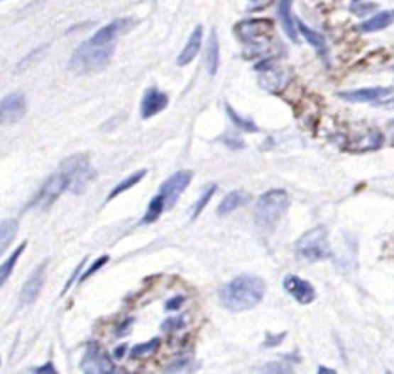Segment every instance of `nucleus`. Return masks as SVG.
I'll list each match as a JSON object with an SVG mask.
<instances>
[{"label": "nucleus", "instance_id": "1", "mask_svg": "<svg viewBox=\"0 0 394 374\" xmlns=\"http://www.w3.org/2000/svg\"><path fill=\"white\" fill-rule=\"evenodd\" d=\"M131 27V20L120 18L97 30L88 41L79 45L70 59V68L77 74H93L109 64L114 52V41Z\"/></svg>", "mask_w": 394, "mask_h": 374}, {"label": "nucleus", "instance_id": "2", "mask_svg": "<svg viewBox=\"0 0 394 374\" xmlns=\"http://www.w3.org/2000/svg\"><path fill=\"white\" fill-rule=\"evenodd\" d=\"M266 293V283L263 278L252 275H241L230 280L219 289V301L232 312L250 310L263 300Z\"/></svg>", "mask_w": 394, "mask_h": 374}, {"label": "nucleus", "instance_id": "3", "mask_svg": "<svg viewBox=\"0 0 394 374\" xmlns=\"http://www.w3.org/2000/svg\"><path fill=\"white\" fill-rule=\"evenodd\" d=\"M191 178H193V173L186 171V169H184V171H177L175 175L170 176V178L161 186L155 198L150 202L148 210H146V214L143 216L141 223H153V221H157L161 217V214L165 212L166 209H172L177 203V200L180 198V195L186 191V187L191 183Z\"/></svg>", "mask_w": 394, "mask_h": 374}, {"label": "nucleus", "instance_id": "4", "mask_svg": "<svg viewBox=\"0 0 394 374\" xmlns=\"http://www.w3.org/2000/svg\"><path fill=\"white\" fill-rule=\"evenodd\" d=\"M289 207V195L284 189L264 193L256 203V223L263 230H273Z\"/></svg>", "mask_w": 394, "mask_h": 374}, {"label": "nucleus", "instance_id": "5", "mask_svg": "<svg viewBox=\"0 0 394 374\" xmlns=\"http://www.w3.org/2000/svg\"><path fill=\"white\" fill-rule=\"evenodd\" d=\"M59 171L65 175L66 183H68V191L75 193V195H81L97 176V171L93 169L89 157L84 154H77L65 159Z\"/></svg>", "mask_w": 394, "mask_h": 374}, {"label": "nucleus", "instance_id": "6", "mask_svg": "<svg viewBox=\"0 0 394 374\" xmlns=\"http://www.w3.org/2000/svg\"><path fill=\"white\" fill-rule=\"evenodd\" d=\"M300 259L309 262L325 261L330 257V242L325 227H314L302 235L295 244Z\"/></svg>", "mask_w": 394, "mask_h": 374}, {"label": "nucleus", "instance_id": "7", "mask_svg": "<svg viewBox=\"0 0 394 374\" xmlns=\"http://www.w3.org/2000/svg\"><path fill=\"white\" fill-rule=\"evenodd\" d=\"M81 367L84 370V374H121L114 367V363L111 362L109 356L104 353V349L99 348L97 344L88 346Z\"/></svg>", "mask_w": 394, "mask_h": 374}, {"label": "nucleus", "instance_id": "8", "mask_svg": "<svg viewBox=\"0 0 394 374\" xmlns=\"http://www.w3.org/2000/svg\"><path fill=\"white\" fill-rule=\"evenodd\" d=\"M66 189H68V183H66L65 175H62L61 171L55 173V175H52L50 178L45 182V186L41 187V191L34 196V200L29 203V207H33V209H47V207H50Z\"/></svg>", "mask_w": 394, "mask_h": 374}, {"label": "nucleus", "instance_id": "9", "mask_svg": "<svg viewBox=\"0 0 394 374\" xmlns=\"http://www.w3.org/2000/svg\"><path fill=\"white\" fill-rule=\"evenodd\" d=\"M27 113L23 93H9L0 100V125H11L22 120Z\"/></svg>", "mask_w": 394, "mask_h": 374}, {"label": "nucleus", "instance_id": "10", "mask_svg": "<svg viewBox=\"0 0 394 374\" xmlns=\"http://www.w3.org/2000/svg\"><path fill=\"white\" fill-rule=\"evenodd\" d=\"M271 29H273V26H271L270 20H246V22H241L236 27V33L246 43H259V41H264L270 36Z\"/></svg>", "mask_w": 394, "mask_h": 374}, {"label": "nucleus", "instance_id": "11", "mask_svg": "<svg viewBox=\"0 0 394 374\" xmlns=\"http://www.w3.org/2000/svg\"><path fill=\"white\" fill-rule=\"evenodd\" d=\"M284 289L291 298H295L300 305H309L316 300V289L310 282L300 278L296 275H288L284 278Z\"/></svg>", "mask_w": 394, "mask_h": 374}, {"label": "nucleus", "instance_id": "12", "mask_svg": "<svg viewBox=\"0 0 394 374\" xmlns=\"http://www.w3.org/2000/svg\"><path fill=\"white\" fill-rule=\"evenodd\" d=\"M393 88H385V86H376V88H362V89H354V91H344L339 93V96L343 100L355 103H364V102H378V100L385 98L393 93Z\"/></svg>", "mask_w": 394, "mask_h": 374}, {"label": "nucleus", "instance_id": "13", "mask_svg": "<svg viewBox=\"0 0 394 374\" xmlns=\"http://www.w3.org/2000/svg\"><path fill=\"white\" fill-rule=\"evenodd\" d=\"M45 271H47V262H43V264H40L36 269H34V273L29 276L26 285H23L22 296H20V303L31 305L36 301V298L40 296L41 289H43Z\"/></svg>", "mask_w": 394, "mask_h": 374}, {"label": "nucleus", "instance_id": "14", "mask_svg": "<svg viewBox=\"0 0 394 374\" xmlns=\"http://www.w3.org/2000/svg\"><path fill=\"white\" fill-rule=\"evenodd\" d=\"M166 106H168V95L155 88H150L141 100V118L148 120L165 110Z\"/></svg>", "mask_w": 394, "mask_h": 374}, {"label": "nucleus", "instance_id": "15", "mask_svg": "<svg viewBox=\"0 0 394 374\" xmlns=\"http://www.w3.org/2000/svg\"><path fill=\"white\" fill-rule=\"evenodd\" d=\"M202 38H204V29H202V26H197L193 33H191L186 47L182 48V52H180L179 57H177L179 67H186V64H190V62L197 57L202 48Z\"/></svg>", "mask_w": 394, "mask_h": 374}, {"label": "nucleus", "instance_id": "16", "mask_svg": "<svg viewBox=\"0 0 394 374\" xmlns=\"http://www.w3.org/2000/svg\"><path fill=\"white\" fill-rule=\"evenodd\" d=\"M394 23V9H385V11H380L376 15H373L371 18H368L366 22H362L359 26L361 33H378V30L387 29L389 26Z\"/></svg>", "mask_w": 394, "mask_h": 374}, {"label": "nucleus", "instance_id": "17", "mask_svg": "<svg viewBox=\"0 0 394 374\" xmlns=\"http://www.w3.org/2000/svg\"><path fill=\"white\" fill-rule=\"evenodd\" d=\"M205 67L209 75H216L219 68V41L216 30H211V36L207 41V54H205Z\"/></svg>", "mask_w": 394, "mask_h": 374}, {"label": "nucleus", "instance_id": "18", "mask_svg": "<svg viewBox=\"0 0 394 374\" xmlns=\"http://www.w3.org/2000/svg\"><path fill=\"white\" fill-rule=\"evenodd\" d=\"M278 16H280V22L285 34H288L291 40H296L295 18H292V0H278Z\"/></svg>", "mask_w": 394, "mask_h": 374}, {"label": "nucleus", "instance_id": "19", "mask_svg": "<svg viewBox=\"0 0 394 374\" xmlns=\"http://www.w3.org/2000/svg\"><path fill=\"white\" fill-rule=\"evenodd\" d=\"M248 196L243 191H232L221 200V203L218 205V216H226V214L234 212L236 209H239L241 205H245Z\"/></svg>", "mask_w": 394, "mask_h": 374}, {"label": "nucleus", "instance_id": "20", "mask_svg": "<svg viewBox=\"0 0 394 374\" xmlns=\"http://www.w3.org/2000/svg\"><path fill=\"white\" fill-rule=\"evenodd\" d=\"M296 26H298L300 34H302V36L307 40V43L312 45V47L319 52V55H325L327 54L325 38H323L322 34L316 33V30H312V29H309V27H307L303 22H300V20H296Z\"/></svg>", "mask_w": 394, "mask_h": 374}, {"label": "nucleus", "instance_id": "21", "mask_svg": "<svg viewBox=\"0 0 394 374\" xmlns=\"http://www.w3.org/2000/svg\"><path fill=\"white\" fill-rule=\"evenodd\" d=\"M16 232H18V221L16 220H6L0 223V255L9 248Z\"/></svg>", "mask_w": 394, "mask_h": 374}, {"label": "nucleus", "instance_id": "22", "mask_svg": "<svg viewBox=\"0 0 394 374\" xmlns=\"http://www.w3.org/2000/svg\"><path fill=\"white\" fill-rule=\"evenodd\" d=\"M26 246H27V242H22V244H20L18 248H16L15 251H13L11 257H9L6 262H2V266H0V287L4 285V283L8 282L9 276H11L13 269H15L16 262H18L20 255L23 254V249H26Z\"/></svg>", "mask_w": 394, "mask_h": 374}, {"label": "nucleus", "instance_id": "23", "mask_svg": "<svg viewBox=\"0 0 394 374\" xmlns=\"http://www.w3.org/2000/svg\"><path fill=\"white\" fill-rule=\"evenodd\" d=\"M146 175V169H139V171H136V173H132L131 176H127L125 180H121L120 183H118L116 187H114L113 191L109 193V196H107V200H113V198H116L118 195H121V193H125L127 189H131V187H134L136 183L138 182H141V178L143 176Z\"/></svg>", "mask_w": 394, "mask_h": 374}, {"label": "nucleus", "instance_id": "24", "mask_svg": "<svg viewBox=\"0 0 394 374\" xmlns=\"http://www.w3.org/2000/svg\"><path fill=\"white\" fill-rule=\"evenodd\" d=\"M214 193H216L214 183H211L209 187H205L204 193H202V196L197 200V203H195V207H193V214H191V217H193V220H197V217L200 216V212L205 209V205L211 202V198H212V195H214Z\"/></svg>", "mask_w": 394, "mask_h": 374}, {"label": "nucleus", "instance_id": "25", "mask_svg": "<svg viewBox=\"0 0 394 374\" xmlns=\"http://www.w3.org/2000/svg\"><path fill=\"white\" fill-rule=\"evenodd\" d=\"M159 344H161L159 339H152V341L145 342V344L134 346V348L131 349V356L132 358H143V356H146V355H152V353L157 351Z\"/></svg>", "mask_w": 394, "mask_h": 374}, {"label": "nucleus", "instance_id": "26", "mask_svg": "<svg viewBox=\"0 0 394 374\" xmlns=\"http://www.w3.org/2000/svg\"><path fill=\"white\" fill-rule=\"evenodd\" d=\"M226 113H229L230 120H232V123L236 125V127H239L241 130H246V132H257V125L253 123L252 120H245V118H241L230 106H226Z\"/></svg>", "mask_w": 394, "mask_h": 374}, {"label": "nucleus", "instance_id": "27", "mask_svg": "<svg viewBox=\"0 0 394 374\" xmlns=\"http://www.w3.org/2000/svg\"><path fill=\"white\" fill-rule=\"evenodd\" d=\"M259 374H295V369L288 362H270L261 367Z\"/></svg>", "mask_w": 394, "mask_h": 374}, {"label": "nucleus", "instance_id": "28", "mask_svg": "<svg viewBox=\"0 0 394 374\" xmlns=\"http://www.w3.org/2000/svg\"><path fill=\"white\" fill-rule=\"evenodd\" d=\"M193 370V363L190 358H179L168 367V374H186Z\"/></svg>", "mask_w": 394, "mask_h": 374}, {"label": "nucleus", "instance_id": "29", "mask_svg": "<svg viewBox=\"0 0 394 374\" xmlns=\"http://www.w3.org/2000/svg\"><path fill=\"white\" fill-rule=\"evenodd\" d=\"M107 261H109V257H107V255H104V257L97 259V261H95V264H93V266H92V268H89V269H88V271H86V273H84V275H82L81 282H84V280H86V278H89V276H92V275H93V273H97V271H99V269H100V268H102V266H104V264H106V262H107Z\"/></svg>", "mask_w": 394, "mask_h": 374}, {"label": "nucleus", "instance_id": "30", "mask_svg": "<svg viewBox=\"0 0 394 374\" xmlns=\"http://www.w3.org/2000/svg\"><path fill=\"white\" fill-rule=\"evenodd\" d=\"M33 373L34 374H59L58 370H55L54 363H52V362H47V363H45V366L36 367V369H34Z\"/></svg>", "mask_w": 394, "mask_h": 374}, {"label": "nucleus", "instance_id": "31", "mask_svg": "<svg viewBox=\"0 0 394 374\" xmlns=\"http://www.w3.org/2000/svg\"><path fill=\"white\" fill-rule=\"evenodd\" d=\"M378 107H383V109H394V95L393 96H385V98L378 100V102H375Z\"/></svg>", "mask_w": 394, "mask_h": 374}, {"label": "nucleus", "instance_id": "32", "mask_svg": "<svg viewBox=\"0 0 394 374\" xmlns=\"http://www.w3.org/2000/svg\"><path fill=\"white\" fill-rule=\"evenodd\" d=\"M284 337H285L284 334L278 335V337H271V334H268L266 342H264V346H266V348H270V346H277L278 342H282V339H284Z\"/></svg>", "mask_w": 394, "mask_h": 374}, {"label": "nucleus", "instance_id": "33", "mask_svg": "<svg viewBox=\"0 0 394 374\" xmlns=\"http://www.w3.org/2000/svg\"><path fill=\"white\" fill-rule=\"evenodd\" d=\"M376 6L375 4H366V6H362V8H357V6H354V11L357 13V15H364V13H369V11H373V9H375Z\"/></svg>", "mask_w": 394, "mask_h": 374}, {"label": "nucleus", "instance_id": "34", "mask_svg": "<svg viewBox=\"0 0 394 374\" xmlns=\"http://www.w3.org/2000/svg\"><path fill=\"white\" fill-rule=\"evenodd\" d=\"M318 374H337V373L334 369H330V367H319Z\"/></svg>", "mask_w": 394, "mask_h": 374}, {"label": "nucleus", "instance_id": "35", "mask_svg": "<svg viewBox=\"0 0 394 374\" xmlns=\"http://www.w3.org/2000/svg\"><path fill=\"white\" fill-rule=\"evenodd\" d=\"M354 2H361V0H354Z\"/></svg>", "mask_w": 394, "mask_h": 374}, {"label": "nucleus", "instance_id": "36", "mask_svg": "<svg viewBox=\"0 0 394 374\" xmlns=\"http://www.w3.org/2000/svg\"><path fill=\"white\" fill-rule=\"evenodd\" d=\"M385 374H390V373H385Z\"/></svg>", "mask_w": 394, "mask_h": 374}]
</instances>
